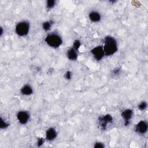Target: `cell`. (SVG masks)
Wrapping results in <instances>:
<instances>
[{"label":"cell","mask_w":148,"mask_h":148,"mask_svg":"<svg viewBox=\"0 0 148 148\" xmlns=\"http://www.w3.org/2000/svg\"><path fill=\"white\" fill-rule=\"evenodd\" d=\"M147 102L146 101H142L138 105V108L140 111H143L147 108Z\"/></svg>","instance_id":"cell-15"},{"label":"cell","mask_w":148,"mask_h":148,"mask_svg":"<svg viewBox=\"0 0 148 148\" xmlns=\"http://www.w3.org/2000/svg\"><path fill=\"white\" fill-rule=\"evenodd\" d=\"M9 126V124L6 122L5 120H3V119L1 117L0 118V128L3 129H6Z\"/></svg>","instance_id":"cell-14"},{"label":"cell","mask_w":148,"mask_h":148,"mask_svg":"<svg viewBox=\"0 0 148 148\" xmlns=\"http://www.w3.org/2000/svg\"><path fill=\"white\" fill-rule=\"evenodd\" d=\"M53 24V21L52 20H49V21H46L42 23V29L45 31H48L50 29L52 25Z\"/></svg>","instance_id":"cell-13"},{"label":"cell","mask_w":148,"mask_h":148,"mask_svg":"<svg viewBox=\"0 0 148 148\" xmlns=\"http://www.w3.org/2000/svg\"><path fill=\"white\" fill-rule=\"evenodd\" d=\"M45 42L49 46L56 49L62 45V39L58 34L51 33L45 37Z\"/></svg>","instance_id":"cell-2"},{"label":"cell","mask_w":148,"mask_h":148,"mask_svg":"<svg viewBox=\"0 0 148 148\" xmlns=\"http://www.w3.org/2000/svg\"><path fill=\"white\" fill-rule=\"evenodd\" d=\"M91 53L94 59L97 61H100L104 57L105 53L103 51V46L101 45L97 46L91 50Z\"/></svg>","instance_id":"cell-4"},{"label":"cell","mask_w":148,"mask_h":148,"mask_svg":"<svg viewBox=\"0 0 148 148\" xmlns=\"http://www.w3.org/2000/svg\"><path fill=\"white\" fill-rule=\"evenodd\" d=\"M16 117L20 124L24 125L28 122L30 118V115L27 111L21 110L17 113Z\"/></svg>","instance_id":"cell-7"},{"label":"cell","mask_w":148,"mask_h":148,"mask_svg":"<svg viewBox=\"0 0 148 148\" xmlns=\"http://www.w3.org/2000/svg\"><path fill=\"white\" fill-rule=\"evenodd\" d=\"M20 92L23 95H30L33 93L32 87L28 84H24L20 89Z\"/></svg>","instance_id":"cell-11"},{"label":"cell","mask_w":148,"mask_h":148,"mask_svg":"<svg viewBox=\"0 0 148 148\" xmlns=\"http://www.w3.org/2000/svg\"><path fill=\"white\" fill-rule=\"evenodd\" d=\"M93 147L94 148H103V147H105V145L103 143L98 141V142H96L95 143H94Z\"/></svg>","instance_id":"cell-19"},{"label":"cell","mask_w":148,"mask_h":148,"mask_svg":"<svg viewBox=\"0 0 148 148\" xmlns=\"http://www.w3.org/2000/svg\"><path fill=\"white\" fill-rule=\"evenodd\" d=\"M3 32V28H2V27H1V28H0V36H1L2 35Z\"/></svg>","instance_id":"cell-22"},{"label":"cell","mask_w":148,"mask_h":148,"mask_svg":"<svg viewBox=\"0 0 148 148\" xmlns=\"http://www.w3.org/2000/svg\"><path fill=\"white\" fill-rule=\"evenodd\" d=\"M148 129V124L147 121L145 120H141L139 121L135 126V131L139 135L145 134Z\"/></svg>","instance_id":"cell-6"},{"label":"cell","mask_w":148,"mask_h":148,"mask_svg":"<svg viewBox=\"0 0 148 148\" xmlns=\"http://www.w3.org/2000/svg\"><path fill=\"white\" fill-rule=\"evenodd\" d=\"M29 23L27 21H21L16 24L15 27V32L19 36H25L29 33Z\"/></svg>","instance_id":"cell-3"},{"label":"cell","mask_w":148,"mask_h":148,"mask_svg":"<svg viewBox=\"0 0 148 148\" xmlns=\"http://www.w3.org/2000/svg\"><path fill=\"white\" fill-rule=\"evenodd\" d=\"M103 49L106 56H111L118 50L116 40L111 36H106L103 39Z\"/></svg>","instance_id":"cell-1"},{"label":"cell","mask_w":148,"mask_h":148,"mask_svg":"<svg viewBox=\"0 0 148 148\" xmlns=\"http://www.w3.org/2000/svg\"><path fill=\"white\" fill-rule=\"evenodd\" d=\"M66 57H67L68 59L71 61L76 60L78 57L77 50H75L72 47L69 48L66 51Z\"/></svg>","instance_id":"cell-10"},{"label":"cell","mask_w":148,"mask_h":148,"mask_svg":"<svg viewBox=\"0 0 148 148\" xmlns=\"http://www.w3.org/2000/svg\"><path fill=\"white\" fill-rule=\"evenodd\" d=\"M120 68H116V69H114L113 71V75H117L120 73Z\"/></svg>","instance_id":"cell-21"},{"label":"cell","mask_w":148,"mask_h":148,"mask_svg":"<svg viewBox=\"0 0 148 148\" xmlns=\"http://www.w3.org/2000/svg\"><path fill=\"white\" fill-rule=\"evenodd\" d=\"M72 73L71 72V71H66V72L64 73V77L66 79V80H71L72 78Z\"/></svg>","instance_id":"cell-20"},{"label":"cell","mask_w":148,"mask_h":148,"mask_svg":"<svg viewBox=\"0 0 148 148\" xmlns=\"http://www.w3.org/2000/svg\"><path fill=\"white\" fill-rule=\"evenodd\" d=\"M113 121V117L109 114L103 115L98 118V123L102 130H105L108 124L112 123Z\"/></svg>","instance_id":"cell-5"},{"label":"cell","mask_w":148,"mask_h":148,"mask_svg":"<svg viewBox=\"0 0 148 148\" xmlns=\"http://www.w3.org/2000/svg\"><path fill=\"white\" fill-rule=\"evenodd\" d=\"M80 46H81V42H80V41L79 40L77 39V40H75L73 42L72 47H73L75 50H78L80 48Z\"/></svg>","instance_id":"cell-18"},{"label":"cell","mask_w":148,"mask_h":148,"mask_svg":"<svg viewBox=\"0 0 148 148\" xmlns=\"http://www.w3.org/2000/svg\"><path fill=\"white\" fill-rule=\"evenodd\" d=\"M133 110L131 109H126L121 112V116L124 120V125L127 126L130 124V121L133 116Z\"/></svg>","instance_id":"cell-8"},{"label":"cell","mask_w":148,"mask_h":148,"mask_svg":"<svg viewBox=\"0 0 148 148\" xmlns=\"http://www.w3.org/2000/svg\"><path fill=\"white\" fill-rule=\"evenodd\" d=\"M89 19L93 23L99 22L101 19V14L96 11H92L88 14Z\"/></svg>","instance_id":"cell-12"},{"label":"cell","mask_w":148,"mask_h":148,"mask_svg":"<svg viewBox=\"0 0 148 148\" xmlns=\"http://www.w3.org/2000/svg\"><path fill=\"white\" fill-rule=\"evenodd\" d=\"M56 1L54 0H48L46 2V8L48 9H51L55 6Z\"/></svg>","instance_id":"cell-16"},{"label":"cell","mask_w":148,"mask_h":148,"mask_svg":"<svg viewBox=\"0 0 148 148\" xmlns=\"http://www.w3.org/2000/svg\"><path fill=\"white\" fill-rule=\"evenodd\" d=\"M46 139L45 138H43V137H40L37 139V142H36V146L38 147H41L43 145L45 142Z\"/></svg>","instance_id":"cell-17"},{"label":"cell","mask_w":148,"mask_h":148,"mask_svg":"<svg viewBox=\"0 0 148 148\" xmlns=\"http://www.w3.org/2000/svg\"><path fill=\"white\" fill-rule=\"evenodd\" d=\"M57 134V130L54 127H50L46 131L45 139L49 142L53 141L56 139Z\"/></svg>","instance_id":"cell-9"}]
</instances>
